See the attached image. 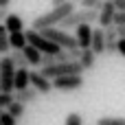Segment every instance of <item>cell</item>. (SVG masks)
I'll return each mask as SVG.
<instances>
[{
	"mask_svg": "<svg viewBox=\"0 0 125 125\" xmlns=\"http://www.w3.org/2000/svg\"><path fill=\"white\" fill-rule=\"evenodd\" d=\"M0 90H2V88H0Z\"/></svg>",
	"mask_w": 125,
	"mask_h": 125,
	"instance_id": "obj_36",
	"label": "cell"
},
{
	"mask_svg": "<svg viewBox=\"0 0 125 125\" xmlns=\"http://www.w3.org/2000/svg\"><path fill=\"white\" fill-rule=\"evenodd\" d=\"M4 15H7V9H0V22L4 20Z\"/></svg>",
	"mask_w": 125,
	"mask_h": 125,
	"instance_id": "obj_34",
	"label": "cell"
},
{
	"mask_svg": "<svg viewBox=\"0 0 125 125\" xmlns=\"http://www.w3.org/2000/svg\"><path fill=\"white\" fill-rule=\"evenodd\" d=\"M11 59H13V66L15 68H29V62H26V57H24L22 51H13Z\"/></svg>",
	"mask_w": 125,
	"mask_h": 125,
	"instance_id": "obj_21",
	"label": "cell"
},
{
	"mask_svg": "<svg viewBox=\"0 0 125 125\" xmlns=\"http://www.w3.org/2000/svg\"><path fill=\"white\" fill-rule=\"evenodd\" d=\"M77 62L81 64V68H83V73H86V70H92V68H94V64H97V55H94L92 48H81Z\"/></svg>",
	"mask_w": 125,
	"mask_h": 125,
	"instance_id": "obj_13",
	"label": "cell"
},
{
	"mask_svg": "<svg viewBox=\"0 0 125 125\" xmlns=\"http://www.w3.org/2000/svg\"><path fill=\"white\" fill-rule=\"evenodd\" d=\"M9 4H11V0H0V9H9Z\"/></svg>",
	"mask_w": 125,
	"mask_h": 125,
	"instance_id": "obj_32",
	"label": "cell"
},
{
	"mask_svg": "<svg viewBox=\"0 0 125 125\" xmlns=\"http://www.w3.org/2000/svg\"><path fill=\"white\" fill-rule=\"evenodd\" d=\"M53 64H57V57L55 55H42V59H40V66L44 68V66H53Z\"/></svg>",
	"mask_w": 125,
	"mask_h": 125,
	"instance_id": "obj_27",
	"label": "cell"
},
{
	"mask_svg": "<svg viewBox=\"0 0 125 125\" xmlns=\"http://www.w3.org/2000/svg\"><path fill=\"white\" fill-rule=\"evenodd\" d=\"M116 42H119V33H116V26H108L105 29V53H116Z\"/></svg>",
	"mask_w": 125,
	"mask_h": 125,
	"instance_id": "obj_16",
	"label": "cell"
},
{
	"mask_svg": "<svg viewBox=\"0 0 125 125\" xmlns=\"http://www.w3.org/2000/svg\"><path fill=\"white\" fill-rule=\"evenodd\" d=\"M9 31L4 29V24L0 22V55H7L9 53Z\"/></svg>",
	"mask_w": 125,
	"mask_h": 125,
	"instance_id": "obj_20",
	"label": "cell"
},
{
	"mask_svg": "<svg viewBox=\"0 0 125 125\" xmlns=\"http://www.w3.org/2000/svg\"><path fill=\"white\" fill-rule=\"evenodd\" d=\"M90 48L94 51V55H103L105 53V29H92V42H90Z\"/></svg>",
	"mask_w": 125,
	"mask_h": 125,
	"instance_id": "obj_11",
	"label": "cell"
},
{
	"mask_svg": "<svg viewBox=\"0 0 125 125\" xmlns=\"http://www.w3.org/2000/svg\"><path fill=\"white\" fill-rule=\"evenodd\" d=\"M97 18H99V11H97V9H86V7H81V9H75L73 13H68L57 26L64 29V31H68V29H75V26H79V24H92V22H97Z\"/></svg>",
	"mask_w": 125,
	"mask_h": 125,
	"instance_id": "obj_2",
	"label": "cell"
},
{
	"mask_svg": "<svg viewBox=\"0 0 125 125\" xmlns=\"http://www.w3.org/2000/svg\"><path fill=\"white\" fill-rule=\"evenodd\" d=\"M51 81H53V90H59V92H75V90H81L86 83L83 75H62Z\"/></svg>",
	"mask_w": 125,
	"mask_h": 125,
	"instance_id": "obj_7",
	"label": "cell"
},
{
	"mask_svg": "<svg viewBox=\"0 0 125 125\" xmlns=\"http://www.w3.org/2000/svg\"><path fill=\"white\" fill-rule=\"evenodd\" d=\"M22 53H24V57H26L29 66H40V59H42V53H40V51H37L35 46L26 44V46L22 48Z\"/></svg>",
	"mask_w": 125,
	"mask_h": 125,
	"instance_id": "obj_18",
	"label": "cell"
},
{
	"mask_svg": "<svg viewBox=\"0 0 125 125\" xmlns=\"http://www.w3.org/2000/svg\"><path fill=\"white\" fill-rule=\"evenodd\" d=\"M75 40H77V46L79 48H90V42H92V26L90 24H79L75 26Z\"/></svg>",
	"mask_w": 125,
	"mask_h": 125,
	"instance_id": "obj_10",
	"label": "cell"
},
{
	"mask_svg": "<svg viewBox=\"0 0 125 125\" xmlns=\"http://www.w3.org/2000/svg\"><path fill=\"white\" fill-rule=\"evenodd\" d=\"M97 125H125V116H103L97 121Z\"/></svg>",
	"mask_w": 125,
	"mask_h": 125,
	"instance_id": "obj_22",
	"label": "cell"
},
{
	"mask_svg": "<svg viewBox=\"0 0 125 125\" xmlns=\"http://www.w3.org/2000/svg\"><path fill=\"white\" fill-rule=\"evenodd\" d=\"M9 46H11L13 51H22V48L26 46V35H24V31H13V33H9Z\"/></svg>",
	"mask_w": 125,
	"mask_h": 125,
	"instance_id": "obj_17",
	"label": "cell"
},
{
	"mask_svg": "<svg viewBox=\"0 0 125 125\" xmlns=\"http://www.w3.org/2000/svg\"><path fill=\"white\" fill-rule=\"evenodd\" d=\"M37 97H40V92L35 90V88H24V90H15V94H13V99L15 101H20V103H24V105H29V103H35L37 101Z\"/></svg>",
	"mask_w": 125,
	"mask_h": 125,
	"instance_id": "obj_14",
	"label": "cell"
},
{
	"mask_svg": "<svg viewBox=\"0 0 125 125\" xmlns=\"http://www.w3.org/2000/svg\"><path fill=\"white\" fill-rule=\"evenodd\" d=\"M29 79H31V88H35L40 94H51V92H53V81H51L48 77H44L42 73L31 70V73H29Z\"/></svg>",
	"mask_w": 125,
	"mask_h": 125,
	"instance_id": "obj_8",
	"label": "cell"
},
{
	"mask_svg": "<svg viewBox=\"0 0 125 125\" xmlns=\"http://www.w3.org/2000/svg\"><path fill=\"white\" fill-rule=\"evenodd\" d=\"M73 11H75V2H73V0H68V2H64V4H57V7H53L51 11L37 15V18L31 22V29L42 31V29H48V26H57V24H59L68 13H73Z\"/></svg>",
	"mask_w": 125,
	"mask_h": 125,
	"instance_id": "obj_1",
	"label": "cell"
},
{
	"mask_svg": "<svg viewBox=\"0 0 125 125\" xmlns=\"http://www.w3.org/2000/svg\"><path fill=\"white\" fill-rule=\"evenodd\" d=\"M0 112H2V110H0Z\"/></svg>",
	"mask_w": 125,
	"mask_h": 125,
	"instance_id": "obj_37",
	"label": "cell"
},
{
	"mask_svg": "<svg viewBox=\"0 0 125 125\" xmlns=\"http://www.w3.org/2000/svg\"><path fill=\"white\" fill-rule=\"evenodd\" d=\"M13 77H15V66L11 55L0 57V88L2 92H13Z\"/></svg>",
	"mask_w": 125,
	"mask_h": 125,
	"instance_id": "obj_6",
	"label": "cell"
},
{
	"mask_svg": "<svg viewBox=\"0 0 125 125\" xmlns=\"http://www.w3.org/2000/svg\"><path fill=\"white\" fill-rule=\"evenodd\" d=\"M116 53H119L121 57H125V40L123 37H119V42H116Z\"/></svg>",
	"mask_w": 125,
	"mask_h": 125,
	"instance_id": "obj_29",
	"label": "cell"
},
{
	"mask_svg": "<svg viewBox=\"0 0 125 125\" xmlns=\"http://www.w3.org/2000/svg\"><path fill=\"white\" fill-rule=\"evenodd\" d=\"M24 35H26V44L35 46L42 55H57L59 51H64V48H59L57 44H53L51 40H46V37H44L40 31H35V29H26Z\"/></svg>",
	"mask_w": 125,
	"mask_h": 125,
	"instance_id": "obj_4",
	"label": "cell"
},
{
	"mask_svg": "<svg viewBox=\"0 0 125 125\" xmlns=\"http://www.w3.org/2000/svg\"><path fill=\"white\" fill-rule=\"evenodd\" d=\"M114 26H125V11L114 13Z\"/></svg>",
	"mask_w": 125,
	"mask_h": 125,
	"instance_id": "obj_28",
	"label": "cell"
},
{
	"mask_svg": "<svg viewBox=\"0 0 125 125\" xmlns=\"http://www.w3.org/2000/svg\"><path fill=\"white\" fill-rule=\"evenodd\" d=\"M73 2H77V0H73Z\"/></svg>",
	"mask_w": 125,
	"mask_h": 125,
	"instance_id": "obj_35",
	"label": "cell"
},
{
	"mask_svg": "<svg viewBox=\"0 0 125 125\" xmlns=\"http://www.w3.org/2000/svg\"><path fill=\"white\" fill-rule=\"evenodd\" d=\"M40 73L48 79H55V77H62V75H83V68H81L79 62H57L53 66H44Z\"/></svg>",
	"mask_w": 125,
	"mask_h": 125,
	"instance_id": "obj_5",
	"label": "cell"
},
{
	"mask_svg": "<svg viewBox=\"0 0 125 125\" xmlns=\"http://www.w3.org/2000/svg\"><path fill=\"white\" fill-rule=\"evenodd\" d=\"M0 125H18V119H13L7 110L0 112Z\"/></svg>",
	"mask_w": 125,
	"mask_h": 125,
	"instance_id": "obj_24",
	"label": "cell"
},
{
	"mask_svg": "<svg viewBox=\"0 0 125 125\" xmlns=\"http://www.w3.org/2000/svg\"><path fill=\"white\" fill-rule=\"evenodd\" d=\"M112 4L116 7V11H125V0H112Z\"/></svg>",
	"mask_w": 125,
	"mask_h": 125,
	"instance_id": "obj_30",
	"label": "cell"
},
{
	"mask_svg": "<svg viewBox=\"0 0 125 125\" xmlns=\"http://www.w3.org/2000/svg\"><path fill=\"white\" fill-rule=\"evenodd\" d=\"M40 33H42L46 40H51L53 44H57L59 48H64V51L79 48V46H77V40H75V35H70L68 31H64V29H59V26H48V29H42Z\"/></svg>",
	"mask_w": 125,
	"mask_h": 125,
	"instance_id": "obj_3",
	"label": "cell"
},
{
	"mask_svg": "<svg viewBox=\"0 0 125 125\" xmlns=\"http://www.w3.org/2000/svg\"><path fill=\"white\" fill-rule=\"evenodd\" d=\"M64 125H83V119H81V114H77V112H70V114L66 116Z\"/></svg>",
	"mask_w": 125,
	"mask_h": 125,
	"instance_id": "obj_23",
	"label": "cell"
},
{
	"mask_svg": "<svg viewBox=\"0 0 125 125\" xmlns=\"http://www.w3.org/2000/svg\"><path fill=\"white\" fill-rule=\"evenodd\" d=\"M24 108H26L24 103H20V101H15V99H13V101L7 105V112H9L13 119H22V116H24Z\"/></svg>",
	"mask_w": 125,
	"mask_h": 125,
	"instance_id": "obj_19",
	"label": "cell"
},
{
	"mask_svg": "<svg viewBox=\"0 0 125 125\" xmlns=\"http://www.w3.org/2000/svg\"><path fill=\"white\" fill-rule=\"evenodd\" d=\"M2 24H4V29H7L9 33H13V31H24V20H22L18 13H9V11H7Z\"/></svg>",
	"mask_w": 125,
	"mask_h": 125,
	"instance_id": "obj_12",
	"label": "cell"
},
{
	"mask_svg": "<svg viewBox=\"0 0 125 125\" xmlns=\"http://www.w3.org/2000/svg\"><path fill=\"white\" fill-rule=\"evenodd\" d=\"M81 2V7H86V9H101V4H103V0H79Z\"/></svg>",
	"mask_w": 125,
	"mask_h": 125,
	"instance_id": "obj_26",
	"label": "cell"
},
{
	"mask_svg": "<svg viewBox=\"0 0 125 125\" xmlns=\"http://www.w3.org/2000/svg\"><path fill=\"white\" fill-rule=\"evenodd\" d=\"M13 101V92H2L0 90V110H7V105Z\"/></svg>",
	"mask_w": 125,
	"mask_h": 125,
	"instance_id": "obj_25",
	"label": "cell"
},
{
	"mask_svg": "<svg viewBox=\"0 0 125 125\" xmlns=\"http://www.w3.org/2000/svg\"><path fill=\"white\" fill-rule=\"evenodd\" d=\"M29 68H15V77H13V90H24L31 86V79H29Z\"/></svg>",
	"mask_w": 125,
	"mask_h": 125,
	"instance_id": "obj_15",
	"label": "cell"
},
{
	"mask_svg": "<svg viewBox=\"0 0 125 125\" xmlns=\"http://www.w3.org/2000/svg\"><path fill=\"white\" fill-rule=\"evenodd\" d=\"M114 13H116V7L112 4V0H103L101 9H99V18H97L99 26H101V29L112 26V24H114Z\"/></svg>",
	"mask_w": 125,
	"mask_h": 125,
	"instance_id": "obj_9",
	"label": "cell"
},
{
	"mask_svg": "<svg viewBox=\"0 0 125 125\" xmlns=\"http://www.w3.org/2000/svg\"><path fill=\"white\" fill-rule=\"evenodd\" d=\"M64 2H68V0H51V4H53V7H57V4H64Z\"/></svg>",
	"mask_w": 125,
	"mask_h": 125,
	"instance_id": "obj_33",
	"label": "cell"
},
{
	"mask_svg": "<svg viewBox=\"0 0 125 125\" xmlns=\"http://www.w3.org/2000/svg\"><path fill=\"white\" fill-rule=\"evenodd\" d=\"M116 33H119V37L125 40V26H116Z\"/></svg>",
	"mask_w": 125,
	"mask_h": 125,
	"instance_id": "obj_31",
	"label": "cell"
}]
</instances>
